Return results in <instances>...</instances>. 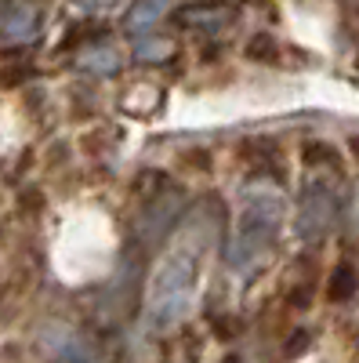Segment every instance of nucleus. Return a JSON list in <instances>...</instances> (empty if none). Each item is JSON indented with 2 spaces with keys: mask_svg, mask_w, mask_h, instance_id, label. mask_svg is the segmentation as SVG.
Wrapping results in <instances>:
<instances>
[{
  "mask_svg": "<svg viewBox=\"0 0 359 363\" xmlns=\"http://www.w3.org/2000/svg\"><path fill=\"white\" fill-rule=\"evenodd\" d=\"M355 291V269H338L334 280L326 284V294H331V301H341Z\"/></svg>",
  "mask_w": 359,
  "mask_h": 363,
  "instance_id": "nucleus-1",
  "label": "nucleus"
}]
</instances>
